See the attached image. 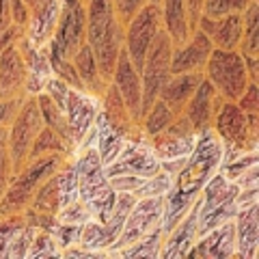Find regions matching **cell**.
I'll list each match as a JSON object with an SVG mask.
<instances>
[{"mask_svg":"<svg viewBox=\"0 0 259 259\" xmlns=\"http://www.w3.org/2000/svg\"><path fill=\"white\" fill-rule=\"evenodd\" d=\"M221 158L223 143L218 141V136L212 130L197 134V143L186 158V164L173 177L171 190L164 194V216H162V231L164 233L171 231L194 205L207 180L218 171Z\"/></svg>","mask_w":259,"mask_h":259,"instance_id":"1","label":"cell"},{"mask_svg":"<svg viewBox=\"0 0 259 259\" xmlns=\"http://www.w3.org/2000/svg\"><path fill=\"white\" fill-rule=\"evenodd\" d=\"M87 44L102 76L110 82L119 52L123 50V26L115 15L112 0H87Z\"/></svg>","mask_w":259,"mask_h":259,"instance_id":"2","label":"cell"},{"mask_svg":"<svg viewBox=\"0 0 259 259\" xmlns=\"http://www.w3.org/2000/svg\"><path fill=\"white\" fill-rule=\"evenodd\" d=\"M74 166L78 182V199L87 205L93 221H108L117 201V192L110 188L106 168H104L95 147L78 149L74 153Z\"/></svg>","mask_w":259,"mask_h":259,"instance_id":"3","label":"cell"},{"mask_svg":"<svg viewBox=\"0 0 259 259\" xmlns=\"http://www.w3.org/2000/svg\"><path fill=\"white\" fill-rule=\"evenodd\" d=\"M69 158L71 156L67 153H48V156L28 160L18 173H13L5 194L0 197V218L22 214L30 205L39 186L59 171Z\"/></svg>","mask_w":259,"mask_h":259,"instance_id":"4","label":"cell"},{"mask_svg":"<svg viewBox=\"0 0 259 259\" xmlns=\"http://www.w3.org/2000/svg\"><path fill=\"white\" fill-rule=\"evenodd\" d=\"M212 132L227 151H257L259 149V115H246L236 102H223L212 123Z\"/></svg>","mask_w":259,"mask_h":259,"instance_id":"5","label":"cell"},{"mask_svg":"<svg viewBox=\"0 0 259 259\" xmlns=\"http://www.w3.org/2000/svg\"><path fill=\"white\" fill-rule=\"evenodd\" d=\"M203 76L225 102H238L250 82L246 74L244 56L240 50H212L205 63Z\"/></svg>","mask_w":259,"mask_h":259,"instance_id":"6","label":"cell"},{"mask_svg":"<svg viewBox=\"0 0 259 259\" xmlns=\"http://www.w3.org/2000/svg\"><path fill=\"white\" fill-rule=\"evenodd\" d=\"M44 127V119L39 112V104L35 95H26L22 106L15 112L11 123L7 125V141H9V151L13 160V171L18 173L20 168L26 164L28 151L35 143L37 134Z\"/></svg>","mask_w":259,"mask_h":259,"instance_id":"7","label":"cell"},{"mask_svg":"<svg viewBox=\"0 0 259 259\" xmlns=\"http://www.w3.org/2000/svg\"><path fill=\"white\" fill-rule=\"evenodd\" d=\"M76 199H78V182H76L74 156H71L59 171L54 175H50L41 186H39L28 207L35 209L39 214L56 216L61 207H65Z\"/></svg>","mask_w":259,"mask_h":259,"instance_id":"8","label":"cell"},{"mask_svg":"<svg viewBox=\"0 0 259 259\" xmlns=\"http://www.w3.org/2000/svg\"><path fill=\"white\" fill-rule=\"evenodd\" d=\"M160 30H162L160 5H153V3L145 5L123 28V50L127 54V59L132 61V65L139 69V74L145 63V56H147L153 39L158 37Z\"/></svg>","mask_w":259,"mask_h":259,"instance_id":"9","label":"cell"},{"mask_svg":"<svg viewBox=\"0 0 259 259\" xmlns=\"http://www.w3.org/2000/svg\"><path fill=\"white\" fill-rule=\"evenodd\" d=\"M171 56H173V41L162 28L158 37L153 39L145 63L141 67V82H143V112L158 100L162 84L171 76Z\"/></svg>","mask_w":259,"mask_h":259,"instance_id":"10","label":"cell"},{"mask_svg":"<svg viewBox=\"0 0 259 259\" xmlns=\"http://www.w3.org/2000/svg\"><path fill=\"white\" fill-rule=\"evenodd\" d=\"M106 168V177H112V175H136V177H147L156 175L160 171V160L158 156L153 153L151 145H149V139L141 132V127L130 136L125 141L123 149L121 153L110 162Z\"/></svg>","mask_w":259,"mask_h":259,"instance_id":"11","label":"cell"},{"mask_svg":"<svg viewBox=\"0 0 259 259\" xmlns=\"http://www.w3.org/2000/svg\"><path fill=\"white\" fill-rule=\"evenodd\" d=\"M50 41L61 56L71 61L80 46L87 44V3L84 0H61V13Z\"/></svg>","mask_w":259,"mask_h":259,"instance_id":"12","label":"cell"},{"mask_svg":"<svg viewBox=\"0 0 259 259\" xmlns=\"http://www.w3.org/2000/svg\"><path fill=\"white\" fill-rule=\"evenodd\" d=\"M162 216H164V197H147V199H136V203L130 209L125 218V225L121 229V236L110 246V257L117 250L130 246L139 238L147 236L149 231L162 227Z\"/></svg>","mask_w":259,"mask_h":259,"instance_id":"13","label":"cell"},{"mask_svg":"<svg viewBox=\"0 0 259 259\" xmlns=\"http://www.w3.org/2000/svg\"><path fill=\"white\" fill-rule=\"evenodd\" d=\"M194 143H197V132L184 115H177L162 132L149 139V145L158 160L186 158L192 151Z\"/></svg>","mask_w":259,"mask_h":259,"instance_id":"14","label":"cell"},{"mask_svg":"<svg viewBox=\"0 0 259 259\" xmlns=\"http://www.w3.org/2000/svg\"><path fill=\"white\" fill-rule=\"evenodd\" d=\"M110 84L117 89V93L123 100L127 112L132 115L136 123H141L143 117V82H141V74L139 69L132 65V61L127 59L125 50L119 52L117 65L112 69L110 76Z\"/></svg>","mask_w":259,"mask_h":259,"instance_id":"15","label":"cell"},{"mask_svg":"<svg viewBox=\"0 0 259 259\" xmlns=\"http://www.w3.org/2000/svg\"><path fill=\"white\" fill-rule=\"evenodd\" d=\"M63 112H65V117H67L71 136H74V143H76V149H78V145L82 143V139L95 125L97 112H100V100L93 95H89L87 91H82V89L69 87Z\"/></svg>","mask_w":259,"mask_h":259,"instance_id":"16","label":"cell"},{"mask_svg":"<svg viewBox=\"0 0 259 259\" xmlns=\"http://www.w3.org/2000/svg\"><path fill=\"white\" fill-rule=\"evenodd\" d=\"M212 50L214 46L209 41V37L199 28H194L188 41L182 46H173L171 74H203Z\"/></svg>","mask_w":259,"mask_h":259,"instance_id":"17","label":"cell"},{"mask_svg":"<svg viewBox=\"0 0 259 259\" xmlns=\"http://www.w3.org/2000/svg\"><path fill=\"white\" fill-rule=\"evenodd\" d=\"M188 259H233L236 257V229L233 221L201 233L190 246Z\"/></svg>","mask_w":259,"mask_h":259,"instance_id":"18","label":"cell"},{"mask_svg":"<svg viewBox=\"0 0 259 259\" xmlns=\"http://www.w3.org/2000/svg\"><path fill=\"white\" fill-rule=\"evenodd\" d=\"M223 102L225 100L216 93V89L209 84L205 80V76H203L201 84L197 87V91L192 93V97L188 100V104H186L182 115L190 121V125L194 127L197 134L207 132V130H212L216 112H218V108H221Z\"/></svg>","mask_w":259,"mask_h":259,"instance_id":"19","label":"cell"},{"mask_svg":"<svg viewBox=\"0 0 259 259\" xmlns=\"http://www.w3.org/2000/svg\"><path fill=\"white\" fill-rule=\"evenodd\" d=\"M28 71L18 44L0 54V100L26 97Z\"/></svg>","mask_w":259,"mask_h":259,"instance_id":"20","label":"cell"},{"mask_svg":"<svg viewBox=\"0 0 259 259\" xmlns=\"http://www.w3.org/2000/svg\"><path fill=\"white\" fill-rule=\"evenodd\" d=\"M28 7L30 20L24 37L30 39L35 46H44L52 39L56 22L61 13V0H22Z\"/></svg>","mask_w":259,"mask_h":259,"instance_id":"21","label":"cell"},{"mask_svg":"<svg viewBox=\"0 0 259 259\" xmlns=\"http://www.w3.org/2000/svg\"><path fill=\"white\" fill-rule=\"evenodd\" d=\"M197 28L209 37L216 50H238L242 41V13L231 11L218 20L201 15Z\"/></svg>","mask_w":259,"mask_h":259,"instance_id":"22","label":"cell"},{"mask_svg":"<svg viewBox=\"0 0 259 259\" xmlns=\"http://www.w3.org/2000/svg\"><path fill=\"white\" fill-rule=\"evenodd\" d=\"M199 236L197 229V201L194 205L186 212V216L177 223L171 231L164 233L160 248V259H186L190 246Z\"/></svg>","mask_w":259,"mask_h":259,"instance_id":"23","label":"cell"},{"mask_svg":"<svg viewBox=\"0 0 259 259\" xmlns=\"http://www.w3.org/2000/svg\"><path fill=\"white\" fill-rule=\"evenodd\" d=\"M236 259H255L259 255V203L240 207L233 216Z\"/></svg>","mask_w":259,"mask_h":259,"instance_id":"24","label":"cell"},{"mask_svg":"<svg viewBox=\"0 0 259 259\" xmlns=\"http://www.w3.org/2000/svg\"><path fill=\"white\" fill-rule=\"evenodd\" d=\"M18 48L22 52V59L26 63V71H28V82H26V95H37L44 91L46 82L52 76V67L46 54V46H35L26 37H20Z\"/></svg>","mask_w":259,"mask_h":259,"instance_id":"25","label":"cell"},{"mask_svg":"<svg viewBox=\"0 0 259 259\" xmlns=\"http://www.w3.org/2000/svg\"><path fill=\"white\" fill-rule=\"evenodd\" d=\"M203 80V74H171L168 80L160 89V100L166 104L171 112L177 117L182 115L186 104L192 97V93L197 91V87Z\"/></svg>","mask_w":259,"mask_h":259,"instance_id":"26","label":"cell"},{"mask_svg":"<svg viewBox=\"0 0 259 259\" xmlns=\"http://www.w3.org/2000/svg\"><path fill=\"white\" fill-rule=\"evenodd\" d=\"M71 63H74V69H76L78 80H80V84H82L84 91L89 95L97 97V100H102V95L106 93V89H108L110 82L102 76L100 65H97L91 48H89V44L80 46V50L71 56Z\"/></svg>","mask_w":259,"mask_h":259,"instance_id":"27","label":"cell"},{"mask_svg":"<svg viewBox=\"0 0 259 259\" xmlns=\"http://www.w3.org/2000/svg\"><path fill=\"white\" fill-rule=\"evenodd\" d=\"M160 15H162V28L171 37L173 46H182L188 41L192 28L188 22L184 0H160Z\"/></svg>","mask_w":259,"mask_h":259,"instance_id":"28","label":"cell"},{"mask_svg":"<svg viewBox=\"0 0 259 259\" xmlns=\"http://www.w3.org/2000/svg\"><path fill=\"white\" fill-rule=\"evenodd\" d=\"M100 112L104 115V119L108 121L112 127H117L121 134H125L127 139L132 136L136 130H139V123L132 119V115L127 112L123 100H121V95L117 93V89L108 84L106 93L102 95L100 100Z\"/></svg>","mask_w":259,"mask_h":259,"instance_id":"29","label":"cell"},{"mask_svg":"<svg viewBox=\"0 0 259 259\" xmlns=\"http://www.w3.org/2000/svg\"><path fill=\"white\" fill-rule=\"evenodd\" d=\"M127 141L125 134H121L117 127H112L106 119H104L102 112H97V119H95V143L93 147L97 151V156H100L102 164L108 166L112 160H115L121 149H123V145Z\"/></svg>","mask_w":259,"mask_h":259,"instance_id":"30","label":"cell"},{"mask_svg":"<svg viewBox=\"0 0 259 259\" xmlns=\"http://www.w3.org/2000/svg\"><path fill=\"white\" fill-rule=\"evenodd\" d=\"M37 104H39V112H41V119H44V125L54 130L56 134L61 136V139L69 145L71 149L76 153V143H74V136H71V130H69V123H67V117H65V112L56 106L52 102V97L48 93H37Z\"/></svg>","mask_w":259,"mask_h":259,"instance_id":"31","label":"cell"},{"mask_svg":"<svg viewBox=\"0 0 259 259\" xmlns=\"http://www.w3.org/2000/svg\"><path fill=\"white\" fill-rule=\"evenodd\" d=\"M162 238H164V231H162V227H158V229L149 231L147 236L132 242L130 246L117 250L112 257H117V259H160Z\"/></svg>","mask_w":259,"mask_h":259,"instance_id":"32","label":"cell"},{"mask_svg":"<svg viewBox=\"0 0 259 259\" xmlns=\"http://www.w3.org/2000/svg\"><path fill=\"white\" fill-rule=\"evenodd\" d=\"M238 50L244 56H259V0L242 11V41Z\"/></svg>","mask_w":259,"mask_h":259,"instance_id":"33","label":"cell"},{"mask_svg":"<svg viewBox=\"0 0 259 259\" xmlns=\"http://www.w3.org/2000/svg\"><path fill=\"white\" fill-rule=\"evenodd\" d=\"M173 119H175V115L171 112V108H168L166 104L158 97V100L143 112L139 127H141V132L147 136V139H151V136H156L158 132H162V130L171 123Z\"/></svg>","mask_w":259,"mask_h":259,"instance_id":"34","label":"cell"},{"mask_svg":"<svg viewBox=\"0 0 259 259\" xmlns=\"http://www.w3.org/2000/svg\"><path fill=\"white\" fill-rule=\"evenodd\" d=\"M48 153H67V156H74V149L65 143L59 134L54 132L50 127H41V132L37 134L35 143L28 151V160H35V158H41V156H48ZM26 160V162H28Z\"/></svg>","mask_w":259,"mask_h":259,"instance_id":"35","label":"cell"},{"mask_svg":"<svg viewBox=\"0 0 259 259\" xmlns=\"http://www.w3.org/2000/svg\"><path fill=\"white\" fill-rule=\"evenodd\" d=\"M257 164H259V153L257 151H244V153H238V156H233V158L221 160L218 173H223L227 180L236 182L242 173H246L250 166H257Z\"/></svg>","mask_w":259,"mask_h":259,"instance_id":"36","label":"cell"},{"mask_svg":"<svg viewBox=\"0 0 259 259\" xmlns=\"http://www.w3.org/2000/svg\"><path fill=\"white\" fill-rule=\"evenodd\" d=\"M28 259H52V257H61V248L54 242V238L48 231L37 229L35 236L30 240L28 246Z\"/></svg>","mask_w":259,"mask_h":259,"instance_id":"37","label":"cell"},{"mask_svg":"<svg viewBox=\"0 0 259 259\" xmlns=\"http://www.w3.org/2000/svg\"><path fill=\"white\" fill-rule=\"evenodd\" d=\"M171 186H173V177L168 175L166 171H162V168H160L156 175H151V177H147V180H145V184L134 192V197H136V199L164 197V194L171 190Z\"/></svg>","mask_w":259,"mask_h":259,"instance_id":"38","label":"cell"},{"mask_svg":"<svg viewBox=\"0 0 259 259\" xmlns=\"http://www.w3.org/2000/svg\"><path fill=\"white\" fill-rule=\"evenodd\" d=\"M80 225H67V223H61V221H54V225L48 229V233L54 238V242L59 244L61 253L67 246H74L80 242Z\"/></svg>","mask_w":259,"mask_h":259,"instance_id":"39","label":"cell"},{"mask_svg":"<svg viewBox=\"0 0 259 259\" xmlns=\"http://www.w3.org/2000/svg\"><path fill=\"white\" fill-rule=\"evenodd\" d=\"M13 160L9 151V141H7V127H0V197L5 194L13 177Z\"/></svg>","mask_w":259,"mask_h":259,"instance_id":"40","label":"cell"},{"mask_svg":"<svg viewBox=\"0 0 259 259\" xmlns=\"http://www.w3.org/2000/svg\"><path fill=\"white\" fill-rule=\"evenodd\" d=\"M56 221L82 227L87 221H91V214H89V209H87V205L82 203V201L76 199V201H71V203H67L65 207L59 209V214H56Z\"/></svg>","mask_w":259,"mask_h":259,"instance_id":"41","label":"cell"},{"mask_svg":"<svg viewBox=\"0 0 259 259\" xmlns=\"http://www.w3.org/2000/svg\"><path fill=\"white\" fill-rule=\"evenodd\" d=\"M149 0H112V9H115L117 20L121 22V26H127V22L139 13Z\"/></svg>","mask_w":259,"mask_h":259,"instance_id":"42","label":"cell"},{"mask_svg":"<svg viewBox=\"0 0 259 259\" xmlns=\"http://www.w3.org/2000/svg\"><path fill=\"white\" fill-rule=\"evenodd\" d=\"M238 108L246 115H259V82H250L246 84L244 93L238 97Z\"/></svg>","mask_w":259,"mask_h":259,"instance_id":"43","label":"cell"},{"mask_svg":"<svg viewBox=\"0 0 259 259\" xmlns=\"http://www.w3.org/2000/svg\"><path fill=\"white\" fill-rule=\"evenodd\" d=\"M108 184H110V188L115 192L134 194L145 184V180L143 177H136V175H112V177H108Z\"/></svg>","mask_w":259,"mask_h":259,"instance_id":"44","label":"cell"},{"mask_svg":"<svg viewBox=\"0 0 259 259\" xmlns=\"http://www.w3.org/2000/svg\"><path fill=\"white\" fill-rule=\"evenodd\" d=\"M61 257H65V259H110V253H106V250H91V248H84L80 244H74V246L65 248Z\"/></svg>","mask_w":259,"mask_h":259,"instance_id":"45","label":"cell"},{"mask_svg":"<svg viewBox=\"0 0 259 259\" xmlns=\"http://www.w3.org/2000/svg\"><path fill=\"white\" fill-rule=\"evenodd\" d=\"M231 3L233 0H205L203 3V15L205 18H212V20L223 18V15L231 13Z\"/></svg>","mask_w":259,"mask_h":259,"instance_id":"46","label":"cell"},{"mask_svg":"<svg viewBox=\"0 0 259 259\" xmlns=\"http://www.w3.org/2000/svg\"><path fill=\"white\" fill-rule=\"evenodd\" d=\"M28 20H30L28 7L24 5L22 0H11V22H13L22 32H26V28H28Z\"/></svg>","mask_w":259,"mask_h":259,"instance_id":"47","label":"cell"},{"mask_svg":"<svg viewBox=\"0 0 259 259\" xmlns=\"http://www.w3.org/2000/svg\"><path fill=\"white\" fill-rule=\"evenodd\" d=\"M22 102H24V97H18V100H0V127H7L11 123V119L22 106Z\"/></svg>","mask_w":259,"mask_h":259,"instance_id":"48","label":"cell"},{"mask_svg":"<svg viewBox=\"0 0 259 259\" xmlns=\"http://www.w3.org/2000/svg\"><path fill=\"white\" fill-rule=\"evenodd\" d=\"M24 35V32L15 26V24H11L9 28H5V30H0V54H3L7 48H11L20 41V37Z\"/></svg>","mask_w":259,"mask_h":259,"instance_id":"49","label":"cell"},{"mask_svg":"<svg viewBox=\"0 0 259 259\" xmlns=\"http://www.w3.org/2000/svg\"><path fill=\"white\" fill-rule=\"evenodd\" d=\"M203 3L205 0H184V7H186V13H188V22H190L192 30L197 28V22L201 15H203Z\"/></svg>","mask_w":259,"mask_h":259,"instance_id":"50","label":"cell"},{"mask_svg":"<svg viewBox=\"0 0 259 259\" xmlns=\"http://www.w3.org/2000/svg\"><path fill=\"white\" fill-rule=\"evenodd\" d=\"M188 158V156H186ZM186 158H171V160H160V168L162 171H166L171 177H175L180 173V168L186 164Z\"/></svg>","mask_w":259,"mask_h":259,"instance_id":"51","label":"cell"},{"mask_svg":"<svg viewBox=\"0 0 259 259\" xmlns=\"http://www.w3.org/2000/svg\"><path fill=\"white\" fill-rule=\"evenodd\" d=\"M242 56H244V54H242ZM244 65H246L248 80L259 82V56H244Z\"/></svg>","mask_w":259,"mask_h":259,"instance_id":"52","label":"cell"},{"mask_svg":"<svg viewBox=\"0 0 259 259\" xmlns=\"http://www.w3.org/2000/svg\"><path fill=\"white\" fill-rule=\"evenodd\" d=\"M11 0H0V30L11 26Z\"/></svg>","mask_w":259,"mask_h":259,"instance_id":"53","label":"cell"},{"mask_svg":"<svg viewBox=\"0 0 259 259\" xmlns=\"http://www.w3.org/2000/svg\"><path fill=\"white\" fill-rule=\"evenodd\" d=\"M149 3H153V5H160V0H149Z\"/></svg>","mask_w":259,"mask_h":259,"instance_id":"54","label":"cell"},{"mask_svg":"<svg viewBox=\"0 0 259 259\" xmlns=\"http://www.w3.org/2000/svg\"><path fill=\"white\" fill-rule=\"evenodd\" d=\"M84 3H87V0H84Z\"/></svg>","mask_w":259,"mask_h":259,"instance_id":"55","label":"cell"}]
</instances>
